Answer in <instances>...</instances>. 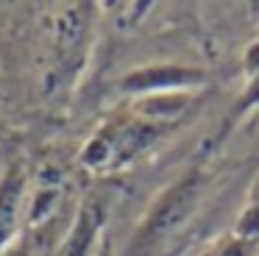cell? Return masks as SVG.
Here are the masks:
<instances>
[{
  "instance_id": "6da1fadb",
  "label": "cell",
  "mask_w": 259,
  "mask_h": 256,
  "mask_svg": "<svg viewBox=\"0 0 259 256\" xmlns=\"http://www.w3.org/2000/svg\"><path fill=\"white\" fill-rule=\"evenodd\" d=\"M187 92L137 98L128 111H117L95 128L81 153L84 167L95 173H114L140 159L179 122L187 109Z\"/></svg>"
},
{
  "instance_id": "7a4b0ae2",
  "label": "cell",
  "mask_w": 259,
  "mask_h": 256,
  "mask_svg": "<svg viewBox=\"0 0 259 256\" xmlns=\"http://www.w3.org/2000/svg\"><path fill=\"white\" fill-rule=\"evenodd\" d=\"M203 189L206 176L201 167H190L173 184H167L134 228L123 256H164L195 217Z\"/></svg>"
},
{
  "instance_id": "3957f363",
  "label": "cell",
  "mask_w": 259,
  "mask_h": 256,
  "mask_svg": "<svg viewBox=\"0 0 259 256\" xmlns=\"http://www.w3.org/2000/svg\"><path fill=\"white\" fill-rule=\"evenodd\" d=\"M92 20H95V6L81 3L67 6L56 20V39H53V56L48 83L53 89H64L78 78L84 70L87 50L92 39Z\"/></svg>"
},
{
  "instance_id": "277c9868",
  "label": "cell",
  "mask_w": 259,
  "mask_h": 256,
  "mask_svg": "<svg viewBox=\"0 0 259 256\" xmlns=\"http://www.w3.org/2000/svg\"><path fill=\"white\" fill-rule=\"evenodd\" d=\"M206 81L203 70L181 64H151L134 70L120 81V89L137 98H153V95H179L201 87Z\"/></svg>"
},
{
  "instance_id": "5b68a950",
  "label": "cell",
  "mask_w": 259,
  "mask_h": 256,
  "mask_svg": "<svg viewBox=\"0 0 259 256\" xmlns=\"http://www.w3.org/2000/svg\"><path fill=\"white\" fill-rule=\"evenodd\" d=\"M25 170L17 161L0 164V253L12 245L25 211Z\"/></svg>"
},
{
  "instance_id": "8992f818",
  "label": "cell",
  "mask_w": 259,
  "mask_h": 256,
  "mask_svg": "<svg viewBox=\"0 0 259 256\" xmlns=\"http://www.w3.org/2000/svg\"><path fill=\"white\" fill-rule=\"evenodd\" d=\"M103 220H106V215H103L101 203H95V200L84 203V209L78 211V220L70 228V237L64 242V248L59 250V256H90L92 248H95L98 231L103 228Z\"/></svg>"
},
{
  "instance_id": "52a82bcc",
  "label": "cell",
  "mask_w": 259,
  "mask_h": 256,
  "mask_svg": "<svg viewBox=\"0 0 259 256\" xmlns=\"http://www.w3.org/2000/svg\"><path fill=\"white\" fill-rule=\"evenodd\" d=\"M234 234L259 242V178L253 181L251 192H248V200H245V206H242V215H240V220H237Z\"/></svg>"
},
{
  "instance_id": "ba28073f",
  "label": "cell",
  "mask_w": 259,
  "mask_h": 256,
  "mask_svg": "<svg viewBox=\"0 0 259 256\" xmlns=\"http://www.w3.org/2000/svg\"><path fill=\"white\" fill-rule=\"evenodd\" d=\"M256 253H259L256 239L240 237V234H229V237L220 239V242L214 245V250L206 256H256Z\"/></svg>"
}]
</instances>
